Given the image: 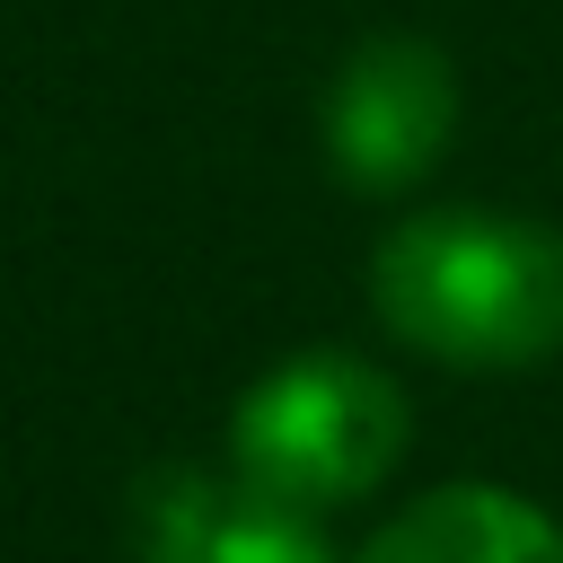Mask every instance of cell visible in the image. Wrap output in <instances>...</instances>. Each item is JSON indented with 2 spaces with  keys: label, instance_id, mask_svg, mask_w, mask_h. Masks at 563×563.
Masks as SVG:
<instances>
[{
  "label": "cell",
  "instance_id": "5",
  "mask_svg": "<svg viewBox=\"0 0 563 563\" xmlns=\"http://www.w3.org/2000/svg\"><path fill=\"white\" fill-rule=\"evenodd\" d=\"M352 563H563V528L501 484H440L405 501Z\"/></svg>",
  "mask_w": 563,
  "mask_h": 563
},
{
  "label": "cell",
  "instance_id": "2",
  "mask_svg": "<svg viewBox=\"0 0 563 563\" xmlns=\"http://www.w3.org/2000/svg\"><path fill=\"white\" fill-rule=\"evenodd\" d=\"M405 387L361 352H290L229 413V475L290 510H334L405 457Z\"/></svg>",
  "mask_w": 563,
  "mask_h": 563
},
{
  "label": "cell",
  "instance_id": "3",
  "mask_svg": "<svg viewBox=\"0 0 563 563\" xmlns=\"http://www.w3.org/2000/svg\"><path fill=\"white\" fill-rule=\"evenodd\" d=\"M457 132V79L449 53L422 35H369L343 53L325 88V158L352 194H405L440 167Z\"/></svg>",
  "mask_w": 563,
  "mask_h": 563
},
{
  "label": "cell",
  "instance_id": "1",
  "mask_svg": "<svg viewBox=\"0 0 563 563\" xmlns=\"http://www.w3.org/2000/svg\"><path fill=\"white\" fill-rule=\"evenodd\" d=\"M378 325L449 369H537L563 352V229L519 211H413L369 255Z\"/></svg>",
  "mask_w": 563,
  "mask_h": 563
},
{
  "label": "cell",
  "instance_id": "4",
  "mask_svg": "<svg viewBox=\"0 0 563 563\" xmlns=\"http://www.w3.org/2000/svg\"><path fill=\"white\" fill-rule=\"evenodd\" d=\"M141 563H334L317 510L255 493L246 475H167L141 519Z\"/></svg>",
  "mask_w": 563,
  "mask_h": 563
}]
</instances>
